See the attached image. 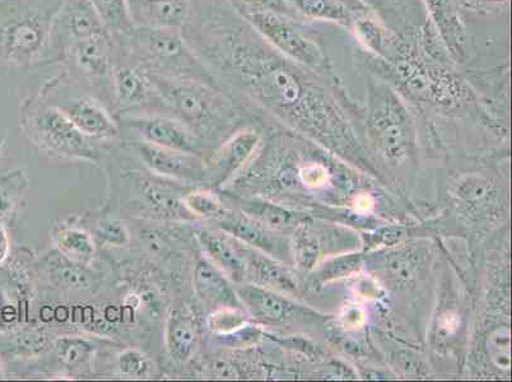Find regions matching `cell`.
<instances>
[{"label":"cell","instance_id":"obj_1","mask_svg":"<svg viewBox=\"0 0 512 382\" xmlns=\"http://www.w3.org/2000/svg\"><path fill=\"white\" fill-rule=\"evenodd\" d=\"M232 8V7H231ZM212 76L349 160L365 163L360 142L337 100L338 78L319 76L291 62L256 32L234 8L193 0L180 30Z\"/></svg>","mask_w":512,"mask_h":382},{"label":"cell","instance_id":"obj_2","mask_svg":"<svg viewBox=\"0 0 512 382\" xmlns=\"http://www.w3.org/2000/svg\"><path fill=\"white\" fill-rule=\"evenodd\" d=\"M370 62L377 78L425 104L453 110L476 99L472 88L453 67L423 58L407 43L392 59L372 57Z\"/></svg>","mask_w":512,"mask_h":382},{"label":"cell","instance_id":"obj_3","mask_svg":"<svg viewBox=\"0 0 512 382\" xmlns=\"http://www.w3.org/2000/svg\"><path fill=\"white\" fill-rule=\"evenodd\" d=\"M65 0L0 2V65L30 68L43 64L51 27Z\"/></svg>","mask_w":512,"mask_h":382},{"label":"cell","instance_id":"obj_4","mask_svg":"<svg viewBox=\"0 0 512 382\" xmlns=\"http://www.w3.org/2000/svg\"><path fill=\"white\" fill-rule=\"evenodd\" d=\"M116 40L127 45L148 72L218 86L216 78L186 43L181 31L136 26L128 37Z\"/></svg>","mask_w":512,"mask_h":382},{"label":"cell","instance_id":"obj_5","mask_svg":"<svg viewBox=\"0 0 512 382\" xmlns=\"http://www.w3.org/2000/svg\"><path fill=\"white\" fill-rule=\"evenodd\" d=\"M150 76L167 109L174 111L178 120L199 139L220 129L230 119L231 101L220 87L151 72Z\"/></svg>","mask_w":512,"mask_h":382},{"label":"cell","instance_id":"obj_6","mask_svg":"<svg viewBox=\"0 0 512 382\" xmlns=\"http://www.w3.org/2000/svg\"><path fill=\"white\" fill-rule=\"evenodd\" d=\"M367 135L372 146L385 161L407 160L414 147L411 115L399 93L384 81H369Z\"/></svg>","mask_w":512,"mask_h":382},{"label":"cell","instance_id":"obj_7","mask_svg":"<svg viewBox=\"0 0 512 382\" xmlns=\"http://www.w3.org/2000/svg\"><path fill=\"white\" fill-rule=\"evenodd\" d=\"M21 127L45 151L71 160L97 161L92 139L44 96L29 97L20 109Z\"/></svg>","mask_w":512,"mask_h":382},{"label":"cell","instance_id":"obj_8","mask_svg":"<svg viewBox=\"0 0 512 382\" xmlns=\"http://www.w3.org/2000/svg\"><path fill=\"white\" fill-rule=\"evenodd\" d=\"M236 12L283 57L319 76L337 79L327 51L297 26L295 18L268 11Z\"/></svg>","mask_w":512,"mask_h":382},{"label":"cell","instance_id":"obj_9","mask_svg":"<svg viewBox=\"0 0 512 382\" xmlns=\"http://www.w3.org/2000/svg\"><path fill=\"white\" fill-rule=\"evenodd\" d=\"M116 57L111 76V96L121 110L143 107H165L164 100L153 85L150 72L134 57L128 46L116 40Z\"/></svg>","mask_w":512,"mask_h":382},{"label":"cell","instance_id":"obj_10","mask_svg":"<svg viewBox=\"0 0 512 382\" xmlns=\"http://www.w3.org/2000/svg\"><path fill=\"white\" fill-rule=\"evenodd\" d=\"M109 32L90 0H65L51 27L43 64L62 63L65 51L79 41Z\"/></svg>","mask_w":512,"mask_h":382},{"label":"cell","instance_id":"obj_11","mask_svg":"<svg viewBox=\"0 0 512 382\" xmlns=\"http://www.w3.org/2000/svg\"><path fill=\"white\" fill-rule=\"evenodd\" d=\"M116 57V41L110 32L79 41L65 51L62 63L79 82L92 87L109 86Z\"/></svg>","mask_w":512,"mask_h":382},{"label":"cell","instance_id":"obj_12","mask_svg":"<svg viewBox=\"0 0 512 382\" xmlns=\"http://www.w3.org/2000/svg\"><path fill=\"white\" fill-rule=\"evenodd\" d=\"M260 143L256 130L245 128L228 138L204 166V175L214 188H221L250 160Z\"/></svg>","mask_w":512,"mask_h":382},{"label":"cell","instance_id":"obj_13","mask_svg":"<svg viewBox=\"0 0 512 382\" xmlns=\"http://www.w3.org/2000/svg\"><path fill=\"white\" fill-rule=\"evenodd\" d=\"M125 123L138 130L143 142L199 156V138L178 119L146 115L125 118Z\"/></svg>","mask_w":512,"mask_h":382},{"label":"cell","instance_id":"obj_14","mask_svg":"<svg viewBox=\"0 0 512 382\" xmlns=\"http://www.w3.org/2000/svg\"><path fill=\"white\" fill-rule=\"evenodd\" d=\"M428 21L434 26L442 44L454 64H464L468 59L469 36L459 6L455 0H423Z\"/></svg>","mask_w":512,"mask_h":382},{"label":"cell","instance_id":"obj_15","mask_svg":"<svg viewBox=\"0 0 512 382\" xmlns=\"http://www.w3.org/2000/svg\"><path fill=\"white\" fill-rule=\"evenodd\" d=\"M134 26L180 31L192 13L193 0H127Z\"/></svg>","mask_w":512,"mask_h":382},{"label":"cell","instance_id":"obj_16","mask_svg":"<svg viewBox=\"0 0 512 382\" xmlns=\"http://www.w3.org/2000/svg\"><path fill=\"white\" fill-rule=\"evenodd\" d=\"M58 106L79 132L90 139H115L119 137V128L107 113L100 101L91 96H79L68 99Z\"/></svg>","mask_w":512,"mask_h":382},{"label":"cell","instance_id":"obj_17","mask_svg":"<svg viewBox=\"0 0 512 382\" xmlns=\"http://www.w3.org/2000/svg\"><path fill=\"white\" fill-rule=\"evenodd\" d=\"M138 152L148 169L176 180H197L204 176V163L199 157L175 149L139 142Z\"/></svg>","mask_w":512,"mask_h":382},{"label":"cell","instance_id":"obj_18","mask_svg":"<svg viewBox=\"0 0 512 382\" xmlns=\"http://www.w3.org/2000/svg\"><path fill=\"white\" fill-rule=\"evenodd\" d=\"M236 295L250 315L262 323H283L290 319L293 312L297 310V305L293 302L268 290L267 287L258 286V284L239 287L236 290Z\"/></svg>","mask_w":512,"mask_h":382},{"label":"cell","instance_id":"obj_19","mask_svg":"<svg viewBox=\"0 0 512 382\" xmlns=\"http://www.w3.org/2000/svg\"><path fill=\"white\" fill-rule=\"evenodd\" d=\"M297 15L309 20L335 23L351 30L358 17L370 12L361 0H287Z\"/></svg>","mask_w":512,"mask_h":382},{"label":"cell","instance_id":"obj_20","mask_svg":"<svg viewBox=\"0 0 512 382\" xmlns=\"http://www.w3.org/2000/svg\"><path fill=\"white\" fill-rule=\"evenodd\" d=\"M197 239L202 246L204 256L220 268L227 278L236 283H242L248 274L242 251L235 242L228 239V235H218L216 232L206 230L197 231Z\"/></svg>","mask_w":512,"mask_h":382},{"label":"cell","instance_id":"obj_21","mask_svg":"<svg viewBox=\"0 0 512 382\" xmlns=\"http://www.w3.org/2000/svg\"><path fill=\"white\" fill-rule=\"evenodd\" d=\"M194 290L207 304L217 307H240L236 290L228 283L226 274L206 256L199 259L194 269Z\"/></svg>","mask_w":512,"mask_h":382},{"label":"cell","instance_id":"obj_22","mask_svg":"<svg viewBox=\"0 0 512 382\" xmlns=\"http://www.w3.org/2000/svg\"><path fill=\"white\" fill-rule=\"evenodd\" d=\"M217 220L223 234H227L232 239L244 242L267 254L281 253V245H278V240L274 239L268 228L249 217L248 214L225 212Z\"/></svg>","mask_w":512,"mask_h":382},{"label":"cell","instance_id":"obj_23","mask_svg":"<svg viewBox=\"0 0 512 382\" xmlns=\"http://www.w3.org/2000/svg\"><path fill=\"white\" fill-rule=\"evenodd\" d=\"M199 333L194 319L175 312L166 325V347L172 360L185 363L192 360L198 349Z\"/></svg>","mask_w":512,"mask_h":382},{"label":"cell","instance_id":"obj_24","mask_svg":"<svg viewBox=\"0 0 512 382\" xmlns=\"http://www.w3.org/2000/svg\"><path fill=\"white\" fill-rule=\"evenodd\" d=\"M59 253L73 262L88 264L96 254L95 241L86 230L73 225H62L54 230Z\"/></svg>","mask_w":512,"mask_h":382},{"label":"cell","instance_id":"obj_25","mask_svg":"<svg viewBox=\"0 0 512 382\" xmlns=\"http://www.w3.org/2000/svg\"><path fill=\"white\" fill-rule=\"evenodd\" d=\"M248 273L251 274L258 286L285 292L297 290V283L292 274L263 254H250Z\"/></svg>","mask_w":512,"mask_h":382},{"label":"cell","instance_id":"obj_26","mask_svg":"<svg viewBox=\"0 0 512 382\" xmlns=\"http://www.w3.org/2000/svg\"><path fill=\"white\" fill-rule=\"evenodd\" d=\"M62 255V254H60ZM48 269L51 281L59 287L74 288V290H90L93 277L85 264L73 262L62 255L50 258Z\"/></svg>","mask_w":512,"mask_h":382},{"label":"cell","instance_id":"obj_27","mask_svg":"<svg viewBox=\"0 0 512 382\" xmlns=\"http://www.w3.org/2000/svg\"><path fill=\"white\" fill-rule=\"evenodd\" d=\"M102 22L115 39H125L134 30L129 16L127 0H90Z\"/></svg>","mask_w":512,"mask_h":382},{"label":"cell","instance_id":"obj_28","mask_svg":"<svg viewBox=\"0 0 512 382\" xmlns=\"http://www.w3.org/2000/svg\"><path fill=\"white\" fill-rule=\"evenodd\" d=\"M242 212L262 223L267 228L283 230V228L299 225L300 217L288 212L276 204L259 202V200H244L241 202Z\"/></svg>","mask_w":512,"mask_h":382},{"label":"cell","instance_id":"obj_29","mask_svg":"<svg viewBox=\"0 0 512 382\" xmlns=\"http://www.w3.org/2000/svg\"><path fill=\"white\" fill-rule=\"evenodd\" d=\"M143 195L155 211L171 218L186 220L192 213L186 209L183 197L179 193L157 183H146L143 186Z\"/></svg>","mask_w":512,"mask_h":382},{"label":"cell","instance_id":"obj_30","mask_svg":"<svg viewBox=\"0 0 512 382\" xmlns=\"http://www.w3.org/2000/svg\"><path fill=\"white\" fill-rule=\"evenodd\" d=\"M422 267V256L409 249L389 254L384 263L385 273L390 279L400 284L414 281Z\"/></svg>","mask_w":512,"mask_h":382},{"label":"cell","instance_id":"obj_31","mask_svg":"<svg viewBox=\"0 0 512 382\" xmlns=\"http://www.w3.org/2000/svg\"><path fill=\"white\" fill-rule=\"evenodd\" d=\"M59 361L68 368H81L91 360L95 346L85 338L64 337L55 344Z\"/></svg>","mask_w":512,"mask_h":382},{"label":"cell","instance_id":"obj_32","mask_svg":"<svg viewBox=\"0 0 512 382\" xmlns=\"http://www.w3.org/2000/svg\"><path fill=\"white\" fill-rule=\"evenodd\" d=\"M455 195L468 207L478 209L479 206L491 202V199L496 197V191L490 181L483 177L469 176L460 181L458 188L455 189Z\"/></svg>","mask_w":512,"mask_h":382},{"label":"cell","instance_id":"obj_33","mask_svg":"<svg viewBox=\"0 0 512 382\" xmlns=\"http://www.w3.org/2000/svg\"><path fill=\"white\" fill-rule=\"evenodd\" d=\"M293 249H295L296 262L301 269L313 268L320 253L318 236L311 231L310 227L299 223L295 230Z\"/></svg>","mask_w":512,"mask_h":382},{"label":"cell","instance_id":"obj_34","mask_svg":"<svg viewBox=\"0 0 512 382\" xmlns=\"http://www.w3.org/2000/svg\"><path fill=\"white\" fill-rule=\"evenodd\" d=\"M186 209L194 217L220 218L225 213L223 203L211 190H194L183 197Z\"/></svg>","mask_w":512,"mask_h":382},{"label":"cell","instance_id":"obj_35","mask_svg":"<svg viewBox=\"0 0 512 382\" xmlns=\"http://www.w3.org/2000/svg\"><path fill=\"white\" fill-rule=\"evenodd\" d=\"M209 330L217 337H227V335L239 332L240 329L248 326L245 315L239 310V307H218L208 320Z\"/></svg>","mask_w":512,"mask_h":382},{"label":"cell","instance_id":"obj_36","mask_svg":"<svg viewBox=\"0 0 512 382\" xmlns=\"http://www.w3.org/2000/svg\"><path fill=\"white\" fill-rule=\"evenodd\" d=\"M235 11H268L276 12L291 18L300 17L297 15L287 0H225Z\"/></svg>","mask_w":512,"mask_h":382},{"label":"cell","instance_id":"obj_37","mask_svg":"<svg viewBox=\"0 0 512 382\" xmlns=\"http://www.w3.org/2000/svg\"><path fill=\"white\" fill-rule=\"evenodd\" d=\"M118 366L121 374L130 377H144L150 375L152 363L146 354L128 349L120 354Z\"/></svg>","mask_w":512,"mask_h":382},{"label":"cell","instance_id":"obj_38","mask_svg":"<svg viewBox=\"0 0 512 382\" xmlns=\"http://www.w3.org/2000/svg\"><path fill=\"white\" fill-rule=\"evenodd\" d=\"M488 353L491 354L492 361L496 363L498 368H509V330L506 326L504 329H497L490 334L487 340Z\"/></svg>","mask_w":512,"mask_h":382},{"label":"cell","instance_id":"obj_39","mask_svg":"<svg viewBox=\"0 0 512 382\" xmlns=\"http://www.w3.org/2000/svg\"><path fill=\"white\" fill-rule=\"evenodd\" d=\"M96 236L102 242L111 246H124L129 242V232L124 222L119 220H104L97 225Z\"/></svg>","mask_w":512,"mask_h":382},{"label":"cell","instance_id":"obj_40","mask_svg":"<svg viewBox=\"0 0 512 382\" xmlns=\"http://www.w3.org/2000/svg\"><path fill=\"white\" fill-rule=\"evenodd\" d=\"M459 7L478 13H500L509 8L510 0H455Z\"/></svg>","mask_w":512,"mask_h":382},{"label":"cell","instance_id":"obj_41","mask_svg":"<svg viewBox=\"0 0 512 382\" xmlns=\"http://www.w3.org/2000/svg\"><path fill=\"white\" fill-rule=\"evenodd\" d=\"M333 264L337 265V269L329 267L325 268L323 274H321L324 279L341 277L346 273H351L352 270H355L358 268V265L361 264V258L360 255L348 256V258L335 260Z\"/></svg>","mask_w":512,"mask_h":382},{"label":"cell","instance_id":"obj_42","mask_svg":"<svg viewBox=\"0 0 512 382\" xmlns=\"http://www.w3.org/2000/svg\"><path fill=\"white\" fill-rule=\"evenodd\" d=\"M15 184V181H13L12 188L11 185L0 188V216L11 212L13 206H15V194H11V191L15 190Z\"/></svg>","mask_w":512,"mask_h":382},{"label":"cell","instance_id":"obj_43","mask_svg":"<svg viewBox=\"0 0 512 382\" xmlns=\"http://www.w3.org/2000/svg\"><path fill=\"white\" fill-rule=\"evenodd\" d=\"M9 253H11V242H9L6 227L0 225V265L7 262Z\"/></svg>","mask_w":512,"mask_h":382},{"label":"cell","instance_id":"obj_44","mask_svg":"<svg viewBox=\"0 0 512 382\" xmlns=\"http://www.w3.org/2000/svg\"><path fill=\"white\" fill-rule=\"evenodd\" d=\"M2 146H3V138L0 137V149H2Z\"/></svg>","mask_w":512,"mask_h":382},{"label":"cell","instance_id":"obj_45","mask_svg":"<svg viewBox=\"0 0 512 382\" xmlns=\"http://www.w3.org/2000/svg\"><path fill=\"white\" fill-rule=\"evenodd\" d=\"M0 379H2V368H0Z\"/></svg>","mask_w":512,"mask_h":382}]
</instances>
